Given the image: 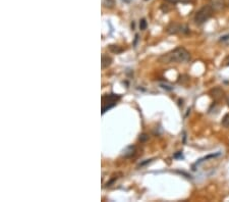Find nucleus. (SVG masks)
<instances>
[{"instance_id": "1", "label": "nucleus", "mask_w": 229, "mask_h": 202, "mask_svg": "<svg viewBox=\"0 0 229 202\" xmlns=\"http://www.w3.org/2000/svg\"><path fill=\"white\" fill-rule=\"evenodd\" d=\"M190 58V55L188 51L182 47H177L171 52L163 55L160 57V60L163 63H185L188 61Z\"/></svg>"}, {"instance_id": "2", "label": "nucleus", "mask_w": 229, "mask_h": 202, "mask_svg": "<svg viewBox=\"0 0 229 202\" xmlns=\"http://www.w3.org/2000/svg\"><path fill=\"white\" fill-rule=\"evenodd\" d=\"M213 13V8L210 5H205L201 8L195 15V22L197 25H203L211 17Z\"/></svg>"}, {"instance_id": "3", "label": "nucleus", "mask_w": 229, "mask_h": 202, "mask_svg": "<svg viewBox=\"0 0 229 202\" xmlns=\"http://www.w3.org/2000/svg\"><path fill=\"white\" fill-rule=\"evenodd\" d=\"M120 99V96L119 95H115V94H109L106 95L102 98L103 100V107H102V114H104L106 112L107 109H110L111 107L116 104L117 100Z\"/></svg>"}, {"instance_id": "4", "label": "nucleus", "mask_w": 229, "mask_h": 202, "mask_svg": "<svg viewBox=\"0 0 229 202\" xmlns=\"http://www.w3.org/2000/svg\"><path fill=\"white\" fill-rule=\"evenodd\" d=\"M223 94H224L223 90L219 87H216L210 91V96L214 99H220L222 96H223Z\"/></svg>"}, {"instance_id": "5", "label": "nucleus", "mask_w": 229, "mask_h": 202, "mask_svg": "<svg viewBox=\"0 0 229 202\" xmlns=\"http://www.w3.org/2000/svg\"><path fill=\"white\" fill-rule=\"evenodd\" d=\"M111 63H112V58L110 56H108L107 54H102V57H101L102 68H107L108 66L111 65Z\"/></svg>"}, {"instance_id": "6", "label": "nucleus", "mask_w": 229, "mask_h": 202, "mask_svg": "<svg viewBox=\"0 0 229 202\" xmlns=\"http://www.w3.org/2000/svg\"><path fill=\"white\" fill-rule=\"evenodd\" d=\"M135 154V146L130 145L122 151V156L124 157H132V155Z\"/></svg>"}, {"instance_id": "7", "label": "nucleus", "mask_w": 229, "mask_h": 202, "mask_svg": "<svg viewBox=\"0 0 229 202\" xmlns=\"http://www.w3.org/2000/svg\"><path fill=\"white\" fill-rule=\"evenodd\" d=\"M211 7L213 10H221L224 7L223 0H211Z\"/></svg>"}, {"instance_id": "8", "label": "nucleus", "mask_w": 229, "mask_h": 202, "mask_svg": "<svg viewBox=\"0 0 229 202\" xmlns=\"http://www.w3.org/2000/svg\"><path fill=\"white\" fill-rule=\"evenodd\" d=\"M109 50H110L111 52H113V53H116V54H118V53H121L122 51H123V49H122L121 47H119L118 45H110V46H109Z\"/></svg>"}, {"instance_id": "9", "label": "nucleus", "mask_w": 229, "mask_h": 202, "mask_svg": "<svg viewBox=\"0 0 229 202\" xmlns=\"http://www.w3.org/2000/svg\"><path fill=\"white\" fill-rule=\"evenodd\" d=\"M104 6L108 8H112L115 5V0H104L103 2Z\"/></svg>"}, {"instance_id": "10", "label": "nucleus", "mask_w": 229, "mask_h": 202, "mask_svg": "<svg viewBox=\"0 0 229 202\" xmlns=\"http://www.w3.org/2000/svg\"><path fill=\"white\" fill-rule=\"evenodd\" d=\"M222 125L225 128H229V114L224 115L223 119H222Z\"/></svg>"}, {"instance_id": "11", "label": "nucleus", "mask_w": 229, "mask_h": 202, "mask_svg": "<svg viewBox=\"0 0 229 202\" xmlns=\"http://www.w3.org/2000/svg\"><path fill=\"white\" fill-rule=\"evenodd\" d=\"M147 27H148V23H147L146 19H141V22H140V30H141V31L146 30Z\"/></svg>"}, {"instance_id": "12", "label": "nucleus", "mask_w": 229, "mask_h": 202, "mask_svg": "<svg viewBox=\"0 0 229 202\" xmlns=\"http://www.w3.org/2000/svg\"><path fill=\"white\" fill-rule=\"evenodd\" d=\"M147 139H148V135L147 134H142L141 136H140V141H142V142L146 141Z\"/></svg>"}, {"instance_id": "13", "label": "nucleus", "mask_w": 229, "mask_h": 202, "mask_svg": "<svg viewBox=\"0 0 229 202\" xmlns=\"http://www.w3.org/2000/svg\"><path fill=\"white\" fill-rule=\"evenodd\" d=\"M151 161H152V159H147L146 161H144V162H142V163H140V165H139V167H142V166H144V165H146V164H148V163H150Z\"/></svg>"}, {"instance_id": "14", "label": "nucleus", "mask_w": 229, "mask_h": 202, "mask_svg": "<svg viewBox=\"0 0 229 202\" xmlns=\"http://www.w3.org/2000/svg\"><path fill=\"white\" fill-rule=\"evenodd\" d=\"M161 87L163 89H166V90H168V91L172 90V87H170V86H168V85H164V84H161Z\"/></svg>"}, {"instance_id": "15", "label": "nucleus", "mask_w": 229, "mask_h": 202, "mask_svg": "<svg viewBox=\"0 0 229 202\" xmlns=\"http://www.w3.org/2000/svg\"><path fill=\"white\" fill-rule=\"evenodd\" d=\"M227 40H229V34H228V35H225V36H222L221 38H220V41H221V42L227 41Z\"/></svg>"}, {"instance_id": "16", "label": "nucleus", "mask_w": 229, "mask_h": 202, "mask_svg": "<svg viewBox=\"0 0 229 202\" xmlns=\"http://www.w3.org/2000/svg\"><path fill=\"white\" fill-rule=\"evenodd\" d=\"M183 158V155H182V152H178L176 154H174V158Z\"/></svg>"}, {"instance_id": "17", "label": "nucleus", "mask_w": 229, "mask_h": 202, "mask_svg": "<svg viewBox=\"0 0 229 202\" xmlns=\"http://www.w3.org/2000/svg\"><path fill=\"white\" fill-rule=\"evenodd\" d=\"M167 2H169V3H173V4H175V3H177V2H179V0H166Z\"/></svg>"}, {"instance_id": "18", "label": "nucleus", "mask_w": 229, "mask_h": 202, "mask_svg": "<svg viewBox=\"0 0 229 202\" xmlns=\"http://www.w3.org/2000/svg\"><path fill=\"white\" fill-rule=\"evenodd\" d=\"M225 64H226V65H229V55H228V56L227 57H226V59H225Z\"/></svg>"}, {"instance_id": "19", "label": "nucleus", "mask_w": 229, "mask_h": 202, "mask_svg": "<svg viewBox=\"0 0 229 202\" xmlns=\"http://www.w3.org/2000/svg\"><path fill=\"white\" fill-rule=\"evenodd\" d=\"M190 0H179V2H182V3H188Z\"/></svg>"}, {"instance_id": "20", "label": "nucleus", "mask_w": 229, "mask_h": 202, "mask_svg": "<svg viewBox=\"0 0 229 202\" xmlns=\"http://www.w3.org/2000/svg\"><path fill=\"white\" fill-rule=\"evenodd\" d=\"M226 103H227V105L229 106V95H227V97H226Z\"/></svg>"}, {"instance_id": "21", "label": "nucleus", "mask_w": 229, "mask_h": 202, "mask_svg": "<svg viewBox=\"0 0 229 202\" xmlns=\"http://www.w3.org/2000/svg\"><path fill=\"white\" fill-rule=\"evenodd\" d=\"M122 1L125 2V3H130V2L132 1V0H122Z\"/></svg>"}, {"instance_id": "22", "label": "nucleus", "mask_w": 229, "mask_h": 202, "mask_svg": "<svg viewBox=\"0 0 229 202\" xmlns=\"http://www.w3.org/2000/svg\"><path fill=\"white\" fill-rule=\"evenodd\" d=\"M132 29H135V23H132Z\"/></svg>"}]
</instances>
